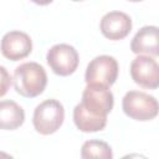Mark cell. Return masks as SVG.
I'll return each mask as SVG.
<instances>
[{"instance_id":"cell-1","label":"cell","mask_w":159,"mask_h":159,"mask_svg":"<svg viewBox=\"0 0 159 159\" xmlns=\"http://www.w3.org/2000/svg\"><path fill=\"white\" fill-rule=\"evenodd\" d=\"M47 84L45 68L37 62H25L14 72V87L22 97L32 98L43 92Z\"/></svg>"},{"instance_id":"cell-2","label":"cell","mask_w":159,"mask_h":159,"mask_svg":"<svg viewBox=\"0 0 159 159\" xmlns=\"http://www.w3.org/2000/svg\"><path fill=\"white\" fill-rule=\"evenodd\" d=\"M65 119V108L57 99H46L34 111L32 123L36 132L43 135L52 134L60 129Z\"/></svg>"},{"instance_id":"cell-3","label":"cell","mask_w":159,"mask_h":159,"mask_svg":"<svg viewBox=\"0 0 159 159\" xmlns=\"http://www.w3.org/2000/svg\"><path fill=\"white\" fill-rule=\"evenodd\" d=\"M123 112L132 119L145 122L152 120L158 114V101L140 91H129L124 94L122 101Z\"/></svg>"},{"instance_id":"cell-4","label":"cell","mask_w":159,"mask_h":159,"mask_svg":"<svg viewBox=\"0 0 159 159\" xmlns=\"http://www.w3.org/2000/svg\"><path fill=\"white\" fill-rule=\"evenodd\" d=\"M118 62L114 57L108 55H101L94 57L87 66L84 80L87 84H101L111 87L118 76Z\"/></svg>"},{"instance_id":"cell-5","label":"cell","mask_w":159,"mask_h":159,"mask_svg":"<svg viewBox=\"0 0 159 159\" xmlns=\"http://www.w3.org/2000/svg\"><path fill=\"white\" fill-rule=\"evenodd\" d=\"M46 61L50 68L58 76L72 75L78 66V52L68 43L53 45L46 55Z\"/></svg>"},{"instance_id":"cell-6","label":"cell","mask_w":159,"mask_h":159,"mask_svg":"<svg viewBox=\"0 0 159 159\" xmlns=\"http://www.w3.org/2000/svg\"><path fill=\"white\" fill-rule=\"evenodd\" d=\"M82 106L89 112L98 116H107L114 104L113 93L108 87L101 84H87L82 93Z\"/></svg>"},{"instance_id":"cell-7","label":"cell","mask_w":159,"mask_h":159,"mask_svg":"<svg viewBox=\"0 0 159 159\" xmlns=\"http://www.w3.org/2000/svg\"><path fill=\"white\" fill-rule=\"evenodd\" d=\"M130 76L140 87L155 89L159 86L158 62L149 56H138L130 63Z\"/></svg>"},{"instance_id":"cell-8","label":"cell","mask_w":159,"mask_h":159,"mask_svg":"<svg viewBox=\"0 0 159 159\" xmlns=\"http://www.w3.org/2000/svg\"><path fill=\"white\" fill-rule=\"evenodd\" d=\"M0 50L4 57L11 61H19L30 55L32 41L26 32L17 30L9 31L1 39Z\"/></svg>"},{"instance_id":"cell-9","label":"cell","mask_w":159,"mask_h":159,"mask_svg":"<svg viewBox=\"0 0 159 159\" xmlns=\"http://www.w3.org/2000/svg\"><path fill=\"white\" fill-rule=\"evenodd\" d=\"M101 32L109 40H122L132 30L130 17L122 11H111L103 15L99 24Z\"/></svg>"},{"instance_id":"cell-10","label":"cell","mask_w":159,"mask_h":159,"mask_svg":"<svg viewBox=\"0 0 159 159\" xmlns=\"http://www.w3.org/2000/svg\"><path fill=\"white\" fill-rule=\"evenodd\" d=\"M132 52L148 53L153 56L159 55V39L157 26H143L133 37L130 43Z\"/></svg>"},{"instance_id":"cell-11","label":"cell","mask_w":159,"mask_h":159,"mask_svg":"<svg viewBox=\"0 0 159 159\" xmlns=\"http://www.w3.org/2000/svg\"><path fill=\"white\" fill-rule=\"evenodd\" d=\"M73 122L76 127L84 133L102 130L107 124V116H98L86 109L80 102L73 109Z\"/></svg>"},{"instance_id":"cell-12","label":"cell","mask_w":159,"mask_h":159,"mask_svg":"<svg viewBox=\"0 0 159 159\" xmlns=\"http://www.w3.org/2000/svg\"><path fill=\"white\" fill-rule=\"evenodd\" d=\"M25 122V112L16 102L5 99L0 101V129L14 130Z\"/></svg>"},{"instance_id":"cell-13","label":"cell","mask_w":159,"mask_h":159,"mask_svg":"<svg viewBox=\"0 0 159 159\" xmlns=\"http://www.w3.org/2000/svg\"><path fill=\"white\" fill-rule=\"evenodd\" d=\"M81 157L83 159H91V158L112 159L113 153L111 147L103 140H87L83 143L81 148Z\"/></svg>"},{"instance_id":"cell-14","label":"cell","mask_w":159,"mask_h":159,"mask_svg":"<svg viewBox=\"0 0 159 159\" xmlns=\"http://www.w3.org/2000/svg\"><path fill=\"white\" fill-rule=\"evenodd\" d=\"M11 76L4 66H0V97L5 96L11 86Z\"/></svg>"},{"instance_id":"cell-15","label":"cell","mask_w":159,"mask_h":159,"mask_svg":"<svg viewBox=\"0 0 159 159\" xmlns=\"http://www.w3.org/2000/svg\"><path fill=\"white\" fill-rule=\"evenodd\" d=\"M32 2H35V4H37V5H48V4H51L53 0H31Z\"/></svg>"},{"instance_id":"cell-16","label":"cell","mask_w":159,"mask_h":159,"mask_svg":"<svg viewBox=\"0 0 159 159\" xmlns=\"http://www.w3.org/2000/svg\"><path fill=\"white\" fill-rule=\"evenodd\" d=\"M129 1H133V2H138V1H142V0H129Z\"/></svg>"},{"instance_id":"cell-17","label":"cell","mask_w":159,"mask_h":159,"mask_svg":"<svg viewBox=\"0 0 159 159\" xmlns=\"http://www.w3.org/2000/svg\"><path fill=\"white\" fill-rule=\"evenodd\" d=\"M72 1H82V0H72Z\"/></svg>"}]
</instances>
